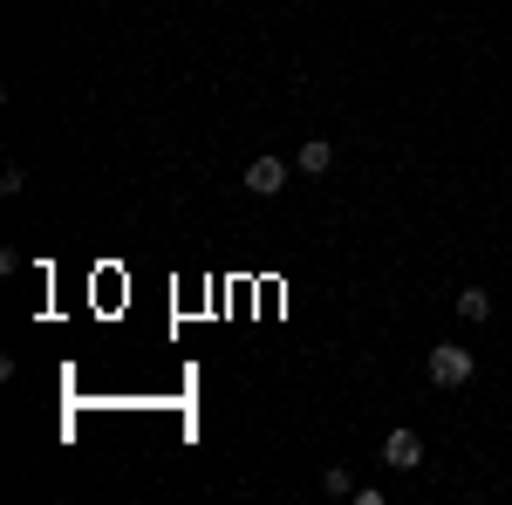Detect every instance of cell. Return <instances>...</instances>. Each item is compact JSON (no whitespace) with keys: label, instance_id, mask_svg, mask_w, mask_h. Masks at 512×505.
Instances as JSON below:
<instances>
[{"label":"cell","instance_id":"obj_1","mask_svg":"<svg viewBox=\"0 0 512 505\" xmlns=\"http://www.w3.org/2000/svg\"><path fill=\"white\" fill-rule=\"evenodd\" d=\"M424 376H431L437 389H465V383L478 376V355L458 349V342H437V349L424 355Z\"/></svg>","mask_w":512,"mask_h":505},{"label":"cell","instance_id":"obj_2","mask_svg":"<svg viewBox=\"0 0 512 505\" xmlns=\"http://www.w3.org/2000/svg\"><path fill=\"white\" fill-rule=\"evenodd\" d=\"M239 185H246L253 198H280V192H287V157H274V151H267V157H253Z\"/></svg>","mask_w":512,"mask_h":505},{"label":"cell","instance_id":"obj_3","mask_svg":"<svg viewBox=\"0 0 512 505\" xmlns=\"http://www.w3.org/2000/svg\"><path fill=\"white\" fill-rule=\"evenodd\" d=\"M383 465H390V471H417V465H424V437H417L410 424H396L390 437H383Z\"/></svg>","mask_w":512,"mask_h":505},{"label":"cell","instance_id":"obj_4","mask_svg":"<svg viewBox=\"0 0 512 505\" xmlns=\"http://www.w3.org/2000/svg\"><path fill=\"white\" fill-rule=\"evenodd\" d=\"M294 171H308V178H328V171H335V144H328V137H308V144L294 151Z\"/></svg>","mask_w":512,"mask_h":505},{"label":"cell","instance_id":"obj_5","mask_svg":"<svg viewBox=\"0 0 512 505\" xmlns=\"http://www.w3.org/2000/svg\"><path fill=\"white\" fill-rule=\"evenodd\" d=\"M458 321H492V294L485 287H465L458 294Z\"/></svg>","mask_w":512,"mask_h":505},{"label":"cell","instance_id":"obj_6","mask_svg":"<svg viewBox=\"0 0 512 505\" xmlns=\"http://www.w3.org/2000/svg\"><path fill=\"white\" fill-rule=\"evenodd\" d=\"M321 492H328V499H349V492H355V478H349L342 465H328V471H321Z\"/></svg>","mask_w":512,"mask_h":505}]
</instances>
